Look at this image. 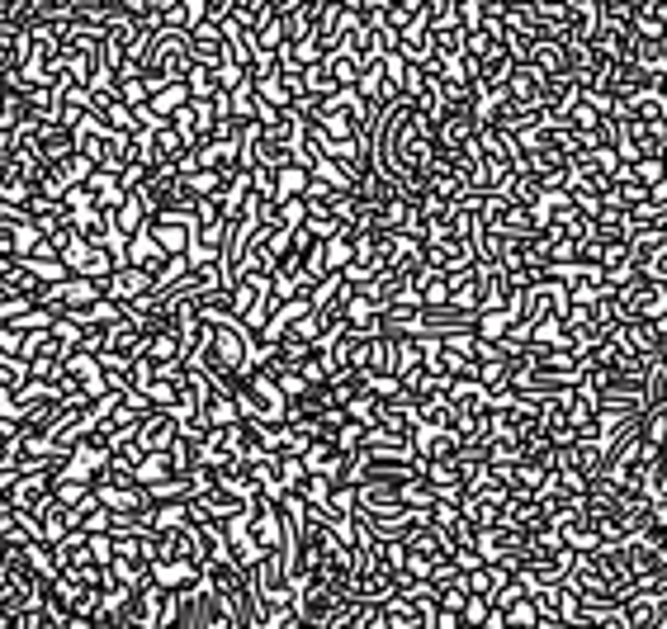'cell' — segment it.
Segmentation results:
<instances>
[{
  "label": "cell",
  "mask_w": 667,
  "mask_h": 629,
  "mask_svg": "<svg viewBox=\"0 0 667 629\" xmlns=\"http://www.w3.org/2000/svg\"><path fill=\"white\" fill-rule=\"evenodd\" d=\"M610 312H616V322H658L667 318V284L639 275L630 289L610 294Z\"/></svg>",
  "instance_id": "obj_1"
},
{
  "label": "cell",
  "mask_w": 667,
  "mask_h": 629,
  "mask_svg": "<svg viewBox=\"0 0 667 629\" xmlns=\"http://www.w3.org/2000/svg\"><path fill=\"white\" fill-rule=\"evenodd\" d=\"M624 625L630 629H667V588H648L624 602Z\"/></svg>",
  "instance_id": "obj_2"
},
{
  "label": "cell",
  "mask_w": 667,
  "mask_h": 629,
  "mask_svg": "<svg viewBox=\"0 0 667 629\" xmlns=\"http://www.w3.org/2000/svg\"><path fill=\"white\" fill-rule=\"evenodd\" d=\"M176 440H180L176 417H170V412H147V417H142V426H138V436H133V446L142 454H170V446H176Z\"/></svg>",
  "instance_id": "obj_3"
},
{
  "label": "cell",
  "mask_w": 667,
  "mask_h": 629,
  "mask_svg": "<svg viewBox=\"0 0 667 629\" xmlns=\"http://www.w3.org/2000/svg\"><path fill=\"white\" fill-rule=\"evenodd\" d=\"M156 294V280L147 275V270H138V265H119L114 275L105 280V298H114V304H128L133 308L138 298H147Z\"/></svg>",
  "instance_id": "obj_4"
},
{
  "label": "cell",
  "mask_w": 667,
  "mask_h": 629,
  "mask_svg": "<svg viewBox=\"0 0 667 629\" xmlns=\"http://www.w3.org/2000/svg\"><path fill=\"white\" fill-rule=\"evenodd\" d=\"M445 397H450V407L460 412V417H483V412L492 407V397H488V389H483L478 379H464V383H450L445 389Z\"/></svg>",
  "instance_id": "obj_5"
},
{
  "label": "cell",
  "mask_w": 667,
  "mask_h": 629,
  "mask_svg": "<svg viewBox=\"0 0 667 629\" xmlns=\"http://www.w3.org/2000/svg\"><path fill=\"white\" fill-rule=\"evenodd\" d=\"M298 460H303L308 474H318V478H332L336 468H341V446L336 440H312V446L298 450Z\"/></svg>",
  "instance_id": "obj_6"
},
{
  "label": "cell",
  "mask_w": 667,
  "mask_h": 629,
  "mask_svg": "<svg viewBox=\"0 0 667 629\" xmlns=\"http://www.w3.org/2000/svg\"><path fill=\"white\" fill-rule=\"evenodd\" d=\"M322 67H326V76L336 81V91H355V81H360V62H355L350 52H332V57H322Z\"/></svg>",
  "instance_id": "obj_7"
},
{
  "label": "cell",
  "mask_w": 667,
  "mask_h": 629,
  "mask_svg": "<svg viewBox=\"0 0 667 629\" xmlns=\"http://www.w3.org/2000/svg\"><path fill=\"white\" fill-rule=\"evenodd\" d=\"M412 294H417L421 308H445V304H450V280H445V275H431V270H426Z\"/></svg>",
  "instance_id": "obj_8"
},
{
  "label": "cell",
  "mask_w": 667,
  "mask_h": 629,
  "mask_svg": "<svg viewBox=\"0 0 667 629\" xmlns=\"http://www.w3.org/2000/svg\"><path fill=\"white\" fill-rule=\"evenodd\" d=\"M114 227H119L123 237L147 233V209H142V199H138V194H128V199H123V209L114 213Z\"/></svg>",
  "instance_id": "obj_9"
},
{
  "label": "cell",
  "mask_w": 667,
  "mask_h": 629,
  "mask_svg": "<svg viewBox=\"0 0 667 629\" xmlns=\"http://www.w3.org/2000/svg\"><path fill=\"white\" fill-rule=\"evenodd\" d=\"M511 332V312H478V322H474V336L478 341H492V346H502V336Z\"/></svg>",
  "instance_id": "obj_10"
},
{
  "label": "cell",
  "mask_w": 667,
  "mask_h": 629,
  "mask_svg": "<svg viewBox=\"0 0 667 629\" xmlns=\"http://www.w3.org/2000/svg\"><path fill=\"white\" fill-rule=\"evenodd\" d=\"M184 91H190V99H209L213 95H223L218 91V71H204V67H190V76H184Z\"/></svg>",
  "instance_id": "obj_11"
},
{
  "label": "cell",
  "mask_w": 667,
  "mask_h": 629,
  "mask_svg": "<svg viewBox=\"0 0 667 629\" xmlns=\"http://www.w3.org/2000/svg\"><path fill=\"white\" fill-rule=\"evenodd\" d=\"M525 596H531V592H525V582H521V578H507L502 588H492L488 606H497V610H511V606H521Z\"/></svg>",
  "instance_id": "obj_12"
},
{
  "label": "cell",
  "mask_w": 667,
  "mask_h": 629,
  "mask_svg": "<svg viewBox=\"0 0 667 629\" xmlns=\"http://www.w3.org/2000/svg\"><path fill=\"white\" fill-rule=\"evenodd\" d=\"M634 180L644 185L648 194L658 190V185L667 180V166H663V156H644V162H634Z\"/></svg>",
  "instance_id": "obj_13"
},
{
  "label": "cell",
  "mask_w": 667,
  "mask_h": 629,
  "mask_svg": "<svg viewBox=\"0 0 667 629\" xmlns=\"http://www.w3.org/2000/svg\"><path fill=\"white\" fill-rule=\"evenodd\" d=\"M147 81H142V76H123L119 81V105L123 109H142V105H147Z\"/></svg>",
  "instance_id": "obj_14"
},
{
  "label": "cell",
  "mask_w": 667,
  "mask_h": 629,
  "mask_svg": "<svg viewBox=\"0 0 667 629\" xmlns=\"http://www.w3.org/2000/svg\"><path fill=\"white\" fill-rule=\"evenodd\" d=\"M488 610H492V606L483 602V596H468V602L460 606V620H464L468 629H483V620H488Z\"/></svg>",
  "instance_id": "obj_15"
},
{
  "label": "cell",
  "mask_w": 667,
  "mask_h": 629,
  "mask_svg": "<svg viewBox=\"0 0 667 629\" xmlns=\"http://www.w3.org/2000/svg\"><path fill=\"white\" fill-rule=\"evenodd\" d=\"M644 275H648V280H658V284H667V241H663V247L644 261Z\"/></svg>",
  "instance_id": "obj_16"
},
{
  "label": "cell",
  "mask_w": 667,
  "mask_h": 629,
  "mask_svg": "<svg viewBox=\"0 0 667 629\" xmlns=\"http://www.w3.org/2000/svg\"><path fill=\"white\" fill-rule=\"evenodd\" d=\"M464 620H460V610L454 606H436V616H431V629H460Z\"/></svg>",
  "instance_id": "obj_17"
},
{
  "label": "cell",
  "mask_w": 667,
  "mask_h": 629,
  "mask_svg": "<svg viewBox=\"0 0 667 629\" xmlns=\"http://www.w3.org/2000/svg\"><path fill=\"white\" fill-rule=\"evenodd\" d=\"M507 629H516V625H507Z\"/></svg>",
  "instance_id": "obj_18"
}]
</instances>
